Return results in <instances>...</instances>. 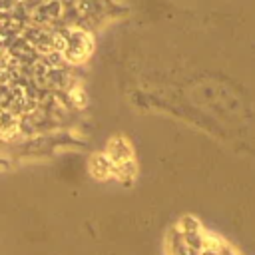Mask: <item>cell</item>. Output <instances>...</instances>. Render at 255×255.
<instances>
[{
	"mask_svg": "<svg viewBox=\"0 0 255 255\" xmlns=\"http://www.w3.org/2000/svg\"><path fill=\"white\" fill-rule=\"evenodd\" d=\"M92 52V38L86 34V32H80V30H68L64 34V48H62V56L72 62V64H78L82 60L88 58V54Z\"/></svg>",
	"mask_w": 255,
	"mask_h": 255,
	"instance_id": "1",
	"label": "cell"
},
{
	"mask_svg": "<svg viewBox=\"0 0 255 255\" xmlns=\"http://www.w3.org/2000/svg\"><path fill=\"white\" fill-rule=\"evenodd\" d=\"M108 157H110V161L114 163V167H120V165H124V163H128V161H133V153H131V145H129V141L128 139H124V137H114V139H110V143H108V153H106Z\"/></svg>",
	"mask_w": 255,
	"mask_h": 255,
	"instance_id": "2",
	"label": "cell"
},
{
	"mask_svg": "<svg viewBox=\"0 0 255 255\" xmlns=\"http://www.w3.org/2000/svg\"><path fill=\"white\" fill-rule=\"evenodd\" d=\"M90 171H92L94 177H98V179H106V177L114 171V163L110 161L108 155H104V153H96V155L90 159Z\"/></svg>",
	"mask_w": 255,
	"mask_h": 255,
	"instance_id": "3",
	"label": "cell"
},
{
	"mask_svg": "<svg viewBox=\"0 0 255 255\" xmlns=\"http://www.w3.org/2000/svg\"><path fill=\"white\" fill-rule=\"evenodd\" d=\"M18 129V118L12 110L8 108H0V135L2 137H10L14 135Z\"/></svg>",
	"mask_w": 255,
	"mask_h": 255,
	"instance_id": "4",
	"label": "cell"
},
{
	"mask_svg": "<svg viewBox=\"0 0 255 255\" xmlns=\"http://www.w3.org/2000/svg\"><path fill=\"white\" fill-rule=\"evenodd\" d=\"M38 12H42V16H44V18H54V16H58V14H60V4H58V2H50V4L42 6Z\"/></svg>",
	"mask_w": 255,
	"mask_h": 255,
	"instance_id": "5",
	"label": "cell"
},
{
	"mask_svg": "<svg viewBox=\"0 0 255 255\" xmlns=\"http://www.w3.org/2000/svg\"><path fill=\"white\" fill-rule=\"evenodd\" d=\"M8 66H10V54L6 48L0 46V70H8Z\"/></svg>",
	"mask_w": 255,
	"mask_h": 255,
	"instance_id": "6",
	"label": "cell"
},
{
	"mask_svg": "<svg viewBox=\"0 0 255 255\" xmlns=\"http://www.w3.org/2000/svg\"><path fill=\"white\" fill-rule=\"evenodd\" d=\"M86 94H84V90H80V88H76L74 92H72V98H74V102L78 104V106H84L86 104V98H84Z\"/></svg>",
	"mask_w": 255,
	"mask_h": 255,
	"instance_id": "7",
	"label": "cell"
}]
</instances>
